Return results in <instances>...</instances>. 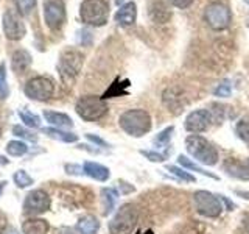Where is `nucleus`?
Instances as JSON below:
<instances>
[{"label":"nucleus","mask_w":249,"mask_h":234,"mask_svg":"<svg viewBox=\"0 0 249 234\" xmlns=\"http://www.w3.org/2000/svg\"><path fill=\"white\" fill-rule=\"evenodd\" d=\"M120 128L132 137H142L151 130V116L145 109H128L119 117Z\"/></svg>","instance_id":"obj_1"},{"label":"nucleus","mask_w":249,"mask_h":234,"mask_svg":"<svg viewBox=\"0 0 249 234\" xmlns=\"http://www.w3.org/2000/svg\"><path fill=\"white\" fill-rule=\"evenodd\" d=\"M185 148L192 158L199 161L204 166H215L220 159L216 147L199 135H190L185 139Z\"/></svg>","instance_id":"obj_2"},{"label":"nucleus","mask_w":249,"mask_h":234,"mask_svg":"<svg viewBox=\"0 0 249 234\" xmlns=\"http://www.w3.org/2000/svg\"><path fill=\"white\" fill-rule=\"evenodd\" d=\"M139 222V211L131 203H124L117 209L115 215L109 222L111 234H132Z\"/></svg>","instance_id":"obj_3"},{"label":"nucleus","mask_w":249,"mask_h":234,"mask_svg":"<svg viewBox=\"0 0 249 234\" xmlns=\"http://www.w3.org/2000/svg\"><path fill=\"white\" fill-rule=\"evenodd\" d=\"M80 18L92 27L105 25L109 18V5L106 0H84L80 6Z\"/></svg>","instance_id":"obj_4"},{"label":"nucleus","mask_w":249,"mask_h":234,"mask_svg":"<svg viewBox=\"0 0 249 234\" xmlns=\"http://www.w3.org/2000/svg\"><path fill=\"white\" fill-rule=\"evenodd\" d=\"M76 113L81 119L88 122L100 120L107 113V103L103 97L98 96H84L76 101Z\"/></svg>","instance_id":"obj_5"},{"label":"nucleus","mask_w":249,"mask_h":234,"mask_svg":"<svg viewBox=\"0 0 249 234\" xmlns=\"http://www.w3.org/2000/svg\"><path fill=\"white\" fill-rule=\"evenodd\" d=\"M204 20L212 30L221 31L231 27L232 13L228 5H224L221 2H212L204 10Z\"/></svg>","instance_id":"obj_6"},{"label":"nucleus","mask_w":249,"mask_h":234,"mask_svg":"<svg viewBox=\"0 0 249 234\" xmlns=\"http://www.w3.org/2000/svg\"><path fill=\"white\" fill-rule=\"evenodd\" d=\"M193 201L198 214L207 218H218L223 213L221 200L218 198V195H213L209 191H196L193 194Z\"/></svg>","instance_id":"obj_7"},{"label":"nucleus","mask_w":249,"mask_h":234,"mask_svg":"<svg viewBox=\"0 0 249 234\" xmlns=\"http://www.w3.org/2000/svg\"><path fill=\"white\" fill-rule=\"evenodd\" d=\"M25 96L36 101H47L53 97L54 94V83L47 77H35L27 81L23 88Z\"/></svg>","instance_id":"obj_8"},{"label":"nucleus","mask_w":249,"mask_h":234,"mask_svg":"<svg viewBox=\"0 0 249 234\" xmlns=\"http://www.w3.org/2000/svg\"><path fill=\"white\" fill-rule=\"evenodd\" d=\"M50 195L42 189H35L28 192L25 200H23V213L28 215H39L47 213L50 209Z\"/></svg>","instance_id":"obj_9"},{"label":"nucleus","mask_w":249,"mask_h":234,"mask_svg":"<svg viewBox=\"0 0 249 234\" xmlns=\"http://www.w3.org/2000/svg\"><path fill=\"white\" fill-rule=\"evenodd\" d=\"M83 62H84V57L76 50H67L61 55L59 58V64H58V69H59V74L62 78H70V80H73V78L80 74V70L83 67Z\"/></svg>","instance_id":"obj_10"},{"label":"nucleus","mask_w":249,"mask_h":234,"mask_svg":"<svg viewBox=\"0 0 249 234\" xmlns=\"http://www.w3.org/2000/svg\"><path fill=\"white\" fill-rule=\"evenodd\" d=\"M44 20L50 30H58L66 22V6L61 0H47L44 3Z\"/></svg>","instance_id":"obj_11"},{"label":"nucleus","mask_w":249,"mask_h":234,"mask_svg":"<svg viewBox=\"0 0 249 234\" xmlns=\"http://www.w3.org/2000/svg\"><path fill=\"white\" fill-rule=\"evenodd\" d=\"M2 27H3L5 36L10 39V41H19V39H22L27 33L25 25H23L22 19L19 18V13H14L11 10L5 11L2 18Z\"/></svg>","instance_id":"obj_12"},{"label":"nucleus","mask_w":249,"mask_h":234,"mask_svg":"<svg viewBox=\"0 0 249 234\" xmlns=\"http://www.w3.org/2000/svg\"><path fill=\"white\" fill-rule=\"evenodd\" d=\"M210 123H212V114L207 109H195L189 116L185 117L184 127L189 133L193 135H199L209 130Z\"/></svg>","instance_id":"obj_13"},{"label":"nucleus","mask_w":249,"mask_h":234,"mask_svg":"<svg viewBox=\"0 0 249 234\" xmlns=\"http://www.w3.org/2000/svg\"><path fill=\"white\" fill-rule=\"evenodd\" d=\"M137 19V6L134 2H128L123 6H120V10L115 13V22L122 27H131L136 23Z\"/></svg>","instance_id":"obj_14"},{"label":"nucleus","mask_w":249,"mask_h":234,"mask_svg":"<svg viewBox=\"0 0 249 234\" xmlns=\"http://www.w3.org/2000/svg\"><path fill=\"white\" fill-rule=\"evenodd\" d=\"M83 172L88 176L97 179V181H101V183L107 181L109 176H111V172H109V169L106 166H103V164H98V162H93V161L84 162Z\"/></svg>","instance_id":"obj_15"},{"label":"nucleus","mask_w":249,"mask_h":234,"mask_svg":"<svg viewBox=\"0 0 249 234\" xmlns=\"http://www.w3.org/2000/svg\"><path fill=\"white\" fill-rule=\"evenodd\" d=\"M223 169L224 172L232 178H237V179H243V181H248L249 179V174L245 167V164L241 161H237L233 158H228L223 164Z\"/></svg>","instance_id":"obj_16"},{"label":"nucleus","mask_w":249,"mask_h":234,"mask_svg":"<svg viewBox=\"0 0 249 234\" xmlns=\"http://www.w3.org/2000/svg\"><path fill=\"white\" fill-rule=\"evenodd\" d=\"M100 230V222L95 215H83L75 225V234H97Z\"/></svg>","instance_id":"obj_17"},{"label":"nucleus","mask_w":249,"mask_h":234,"mask_svg":"<svg viewBox=\"0 0 249 234\" xmlns=\"http://www.w3.org/2000/svg\"><path fill=\"white\" fill-rule=\"evenodd\" d=\"M162 100H163V105L175 113H179L184 108V97H181V91L178 88H168L163 92Z\"/></svg>","instance_id":"obj_18"},{"label":"nucleus","mask_w":249,"mask_h":234,"mask_svg":"<svg viewBox=\"0 0 249 234\" xmlns=\"http://www.w3.org/2000/svg\"><path fill=\"white\" fill-rule=\"evenodd\" d=\"M44 119L53 125L54 128H72L73 127V120L64 113H58V111H44Z\"/></svg>","instance_id":"obj_19"},{"label":"nucleus","mask_w":249,"mask_h":234,"mask_svg":"<svg viewBox=\"0 0 249 234\" xmlns=\"http://www.w3.org/2000/svg\"><path fill=\"white\" fill-rule=\"evenodd\" d=\"M50 225L44 218H28L22 223L23 234H47Z\"/></svg>","instance_id":"obj_20"},{"label":"nucleus","mask_w":249,"mask_h":234,"mask_svg":"<svg viewBox=\"0 0 249 234\" xmlns=\"http://www.w3.org/2000/svg\"><path fill=\"white\" fill-rule=\"evenodd\" d=\"M11 66L14 74H23L25 70L31 66V55L27 50H18L13 53V61Z\"/></svg>","instance_id":"obj_21"},{"label":"nucleus","mask_w":249,"mask_h":234,"mask_svg":"<svg viewBox=\"0 0 249 234\" xmlns=\"http://www.w3.org/2000/svg\"><path fill=\"white\" fill-rule=\"evenodd\" d=\"M42 133L47 135L52 139H56L59 142H66V144H70V142H76L78 140V136L73 135V133H67V131H62L59 128H52V127H47V128H42Z\"/></svg>","instance_id":"obj_22"},{"label":"nucleus","mask_w":249,"mask_h":234,"mask_svg":"<svg viewBox=\"0 0 249 234\" xmlns=\"http://www.w3.org/2000/svg\"><path fill=\"white\" fill-rule=\"evenodd\" d=\"M178 162H179V166H181L182 169L192 170V172H198V174L204 175V176H209V178H212V179H218V176L215 174H212V172H207L206 169L199 167L196 162L192 161L190 158H187L185 155H179L178 156Z\"/></svg>","instance_id":"obj_23"},{"label":"nucleus","mask_w":249,"mask_h":234,"mask_svg":"<svg viewBox=\"0 0 249 234\" xmlns=\"http://www.w3.org/2000/svg\"><path fill=\"white\" fill-rule=\"evenodd\" d=\"M150 14H151V19L154 22H158V23H165L170 20L171 18V11L168 10V8L163 5L162 2H156L153 6H151V10H150Z\"/></svg>","instance_id":"obj_24"},{"label":"nucleus","mask_w":249,"mask_h":234,"mask_svg":"<svg viewBox=\"0 0 249 234\" xmlns=\"http://www.w3.org/2000/svg\"><path fill=\"white\" fill-rule=\"evenodd\" d=\"M101 198H103V203H105L103 215H107V214H111V211L115 206V201L119 198V192L112 189V187H105V189L101 191Z\"/></svg>","instance_id":"obj_25"},{"label":"nucleus","mask_w":249,"mask_h":234,"mask_svg":"<svg viewBox=\"0 0 249 234\" xmlns=\"http://www.w3.org/2000/svg\"><path fill=\"white\" fill-rule=\"evenodd\" d=\"M167 170L170 174H173L175 176H178L179 179H182L185 183H195L196 181V178H195L190 172H187L185 169L179 167V166H167Z\"/></svg>","instance_id":"obj_26"},{"label":"nucleus","mask_w":249,"mask_h":234,"mask_svg":"<svg viewBox=\"0 0 249 234\" xmlns=\"http://www.w3.org/2000/svg\"><path fill=\"white\" fill-rule=\"evenodd\" d=\"M13 179H14V183H16V186L19 187V189H25V187H28V186H31L35 183L33 178H31L25 170H18L13 175Z\"/></svg>","instance_id":"obj_27"},{"label":"nucleus","mask_w":249,"mask_h":234,"mask_svg":"<svg viewBox=\"0 0 249 234\" xmlns=\"http://www.w3.org/2000/svg\"><path fill=\"white\" fill-rule=\"evenodd\" d=\"M6 152L11 156H16V158H18V156H23L28 152V147L23 142H20V140H10L6 145Z\"/></svg>","instance_id":"obj_28"},{"label":"nucleus","mask_w":249,"mask_h":234,"mask_svg":"<svg viewBox=\"0 0 249 234\" xmlns=\"http://www.w3.org/2000/svg\"><path fill=\"white\" fill-rule=\"evenodd\" d=\"M19 117H20V120L30 128H39V127H41V119H39V116H36L33 113L19 111Z\"/></svg>","instance_id":"obj_29"},{"label":"nucleus","mask_w":249,"mask_h":234,"mask_svg":"<svg viewBox=\"0 0 249 234\" xmlns=\"http://www.w3.org/2000/svg\"><path fill=\"white\" fill-rule=\"evenodd\" d=\"M16 10L20 16H28L36 6V0H14Z\"/></svg>","instance_id":"obj_30"},{"label":"nucleus","mask_w":249,"mask_h":234,"mask_svg":"<svg viewBox=\"0 0 249 234\" xmlns=\"http://www.w3.org/2000/svg\"><path fill=\"white\" fill-rule=\"evenodd\" d=\"M175 127L173 125H170V127H167L165 130H162L158 136L154 137V144L158 145V147H165L168 145L170 142V139H171V133H173Z\"/></svg>","instance_id":"obj_31"},{"label":"nucleus","mask_w":249,"mask_h":234,"mask_svg":"<svg viewBox=\"0 0 249 234\" xmlns=\"http://www.w3.org/2000/svg\"><path fill=\"white\" fill-rule=\"evenodd\" d=\"M129 86V81H123L122 84L119 83H114L111 88H109L106 91V94L103 96V98H107V97H119V96H123V94H126V91H124V88H128Z\"/></svg>","instance_id":"obj_32"},{"label":"nucleus","mask_w":249,"mask_h":234,"mask_svg":"<svg viewBox=\"0 0 249 234\" xmlns=\"http://www.w3.org/2000/svg\"><path fill=\"white\" fill-rule=\"evenodd\" d=\"M10 96V88L6 81V66L5 62L0 64V98H6Z\"/></svg>","instance_id":"obj_33"},{"label":"nucleus","mask_w":249,"mask_h":234,"mask_svg":"<svg viewBox=\"0 0 249 234\" xmlns=\"http://www.w3.org/2000/svg\"><path fill=\"white\" fill-rule=\"evenodd\" d=\"M235 133H237V136L241 140H245V142L249 144V120L241 119L240 122H237V125H235Z\"/></svg>","instance_id":"obj_34"},{"label":"nucleus","mask_w":249,"mask_h":234,"mask_svg":"<svg viewBox=\"0 0 249 234\" xmlns=\"http://www.w3.org/2000/svg\"><path fill=\"white\" fill-rule=\"evenodd\" d=\"M13 133H14L16 136L22 137V139H27V140H30V142H36V140H37V136L35 135V133L28 131L27 128L20 127V125H16V127H13Z\"/></svg>","instance_id":"obj_35"},{"label":"nucleus","mask_w":249,"mask_h":234,"mask_svg":"<svg viewBox=\"0 0 249 234\" xmlns=\"http://www.w3.org/2000/svg\"><path fill=\"white\" fill-rule=\"evenodd\" d=\"M231 91H232L231 81H229V80H224V81H221L220 84L216 86L215 91H213V94H215V97L226 98V97H229V96H231Z\"/></svg>","instance_id":"obj_36"},{"label":"nucleus","mask_w":249,"mask_h":234,"mask_svg":"<svg viewBox=\"0 0 249 234\" xmlns=\"http://www.w3.org/2000/svg\"><path fill=\"white\" fill-rule=\"evenodd\" d=\"M140 155L145 156V158L151 162H163L167 159V155H162V153L154 152V150H140Z\"/></svg>","instance_id":"obj_37"},{"label":"nucleus","mask_w":249,"mask_h":234,"mask_svg":"<svg viewBox=\"0 0 249 234\" xmlns=\"http://www.w3.org/2000/svg\"><path fill=\"white\" fill-rule=\"evenodd\" d=\"M168 2L170 5L179 8V10H185V8H189L193 3V0H168Z\"/></svg>","instance_id":"obj_38"},{"label":"nucleus","mask_w":249,"mask_h":234,"mask_svg":"<svg viewBox=\"0 0 249 234\" xmlns=\"http://www.w3.org/2000/svg\"><path fill=\"white\" fill-rule=\"evenodd\" d=\"M86 139L88 140H90V142H93V144H97V145H100V147H109V144L106 142L105 139H101V137H98V136H95V135H86Z\"/></svg>","instance_id":"obj_39"},{"label":"nucleus","mask_w":249,"mask_h":234,"mask_svg":"<svg viewBox=\"0 0 249 234\" xmlns=\"http://www.w3.org/2000/svg\"><path fill=\"white\" fill-rule=\"evenodd\" d=\"M66 172H67V174H72V175L84 174L83 169H81L80 166H73V164H67V166H66Z\"/></svg>","instance_id":"obj_40"},{"label":"nucleus","mask_w":249,"mask_h":234,"mask_svg":"<svg viewBox=\"0 0 249 234\" xmlns=\"http://www.w3.org/2000/svg\"><path fill=\"white\" fill-rule=\"evenodd\" d=\"M218 198H220L224 203L226 209H228V211H233V209H235V203H232L228 197H224V195H218Z\"/></svg>","instance_id":"obj_41"},{"label":"nucleus","mask_w":249,"mask_h":234,"mask_svg":"<svg viewBox=\"0 0 249 234\" xmlns=\"http://www.w3.org/2000/svg\"><path fill=\"white\" fill-rule=\"evenodd\" d=\"M128 183H123L122 181V187H123V194H128V192H134V186H126Z\"/></svg>","instance_id":"obj_42"},{"label":"nucleus","mask_w":249,"mask_h":234,"mask_svg":"<svg viewBox=\"0 0 249 234\" xmlns=\"http://www.w3.org/2000/svg\"><path fill=\"white\" fill-rule=\"evenodd\" d=\"M2 234H19V231L13 228V226H6V228L2 231Z\"/></svg>","instance_id":"obj_43"},{"label":"nucleus","mask_w":249,"mask_h":234,"mask_svg":"<svg viewBox=\"0 0 249 234\" xmlns=\"http://www.w3.org/2000/svg\"><path fill=\"white\" fill-rule=\"evenodd\" d=\"M235 194L238 195V197H241V198H245V200H249V192L248 191H235Z\"/></svg>","instance_id":"obj_44"},{"label":"nucleus","mask_w":249,"mask_h":234,"mask_svg":"<svg viewBox=\"0 0 249 234\" xmlns=\"http://www.w3.org/2000/svg\"><path fill=\"white\" fill-rule=\"evenodd\" d=\"M5 225H6V222H5V215L0 213V233H2L3 230H5Z\"/></svg>","instance_id":"obj_45"},{"label":"nucleus","mask_w":249,"mask_h":234,"mask_svg":"<svg viewBox=\"0 0 249 234\" xmlns=\"http://www.w3.org/2000/svg\"><path fill=\"white\" fill-rule=\"evenodd\" d=\"M6 164H10V161H8L5 156L0 155V166H6Z\"/></svg>","instance_id":"obj_46"},{"label":"nucleus","mask_w":249,"mask_h":234,"mask_svg":"<svg viewBox=\"0 0 249 234\" xmlns=\"http://www.w3.org/2000/svg\"><path fill=\"white\" fill-rule=\"evenodd\" d=\"M245 231H246V234H249V217L246 218V222H245Z\"/></svg>","instance_id":"obj_47"},{"label":"nucleus","mask_w":249,"mask_h":234,"mask_svg":"<svg viewBox=\"0 0 249 234\" xmlns=\"http://www.w3.org/2000/svg\"><path fill=\"white\" fill-rule=\"evenodd\" d=\"M5 186H6V181H2V183H0V194H2V192H3V189H5Z\"/></svg>","instance_id":"obj_48"},{"label":"nucleus","mask_w":249,"mask_h":234,"mask_svg":"<svg viewBox=\"0 0 249 234\" xmlns=\"http://www.w3.org/2000/svg\"><path fill=\"white\" fill-rule=\"evenodd\" d=\"M243 164H245V167H246L248 174H249V158H248V159H245V161H243Z\"/></svg>","instance_id":"obj_49"},{"label":"nucleus","mask_w":249,"mask_h":234,"mask_svg":"<svg viewBox=\"0 0 249 234\" xmlns=\"http://www.w3.org/2000/svg\"><path fill=\"white\" fill-rule=\"evenodd\" d=\"M139 234H153V231H151V230H148L146 233H139Z\"/></svg>","instance_id":"obj_50"},{"label":"nucleus","mask_w":249,"mask_h":234,"mask_svg":"<svg viewBox=\"0 0 249 234\" xmlns=\"http://www.w3.org/2000/svg\"><path fill=\"white\" fill-rule=\"evenodd\" d=\"M0 137H2V128H0Z\"/></svg>","instance_id":"obj_51"},{"label":"nucleus","mask_w":249,"mask_h":234,"mask_svg":"<svg viewBox=\"0 0 249 234\" xmlns=\"http://www.w3.org/2000/svg\"><path fill=\"white\" fill-rule=\"evenodd\" d=\"M245 2H246V3H248V5H249V0H245Z\"/></svg>","instance_id":"obj_52"}]
</instances>
